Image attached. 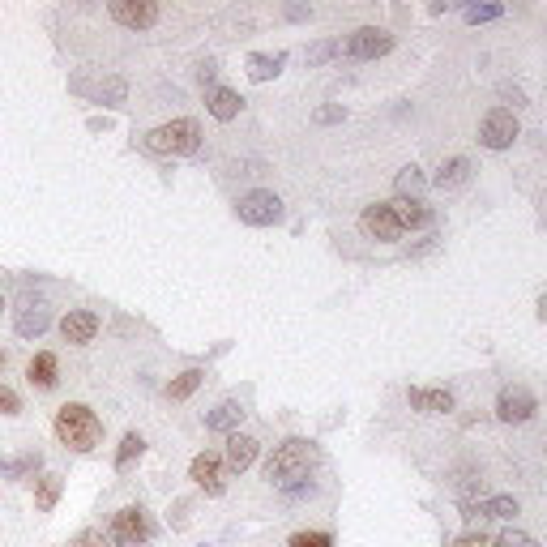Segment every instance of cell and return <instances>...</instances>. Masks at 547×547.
Instances as JSON below:
<instances>
[{
  "instance_id": "7c38bea8",
  "label": "cell",
  "mask_w": 547,
  "mask_h": 547,
  "mask_svg": "<svg viewBox=\"0 0 547 547\" xmlns=\"http://www.w3.org/2000/svg\"><path fill=\"white\" fill-rule=\"evenodd\" d=\"M257 453H261V441H257V436L231 432L227 436V450H223V466L227 471H236V475H244V471L257 462Z\"/></svg>"
},
{
  "instance_id": "6da1fadb",
  "label": "cell",
  "mask_w": 547,
  "mask_h": 547,
  "mask_svg": "<svg viewBox=\"0 0 547 547\" xmlns=\"http://www.w3.org/2000/svg\"><path fill=\"white\" fill-rule=\"evenodd\" d=\"M317 462H321L317 445H312V441H304V436H291V441H282L279 450L269 453L266 479L274 483V488L299 491V488H304V479L312 475V466H317Z\"/></svg>"
},
{
  "instance_id": "5b68a950",
  "label": "cell",
  "mask_w": 547,
  "mask_h": 547,
  "mask_svg": "<svg viewBox=\"0 0 547 547\" xmlns=\"http://www.w3.org/2000/svg\"><path fill=\"white\" fill-rule=\"evenodd\" d=\"M236 214H239V223H248V227H274L282 223V201L274 193H266V188H253V193H244L236 201Z\"/></svg>"
},
{
  "instance_id": "f1b7e54d",
  "label": "cell",
  "mask_w": 547,
  "mask_h": 547,
  "mask_svg": "<svg viewBox=\"0 0 547 547\" xmlns=\"http://www.w3.org/2000/svg\"><path fill=\"white\" fill-rule=\"evenodd\" d=\"M342 52V43H334V39H321V43H312L309 47V65L317 69V65H325L329 56H338Z\"/></svg>"
},
{
  "instance_id": "277c9868",
  "label": "cell",
  "mask_w": 547,
  "mask_h": 547,
  "mask_svg": "<svg viewBox=\"0 0 547 547\" xmlns=\"http://www.w3.org/2000/svg\"><path fill=\"white\" fill-rule=\"evenodd\" d=\"M150 534H155V526H150V518H146V509H137V505L116 509L112 547H146L150 543Z\"/></svg>"
},
{
  "instance_id": "83f0119b",
  "label": "cell",
  "mask_w": 547,
  "mask_h": 547,
  "mask_svg": "<svg viewBox=\"0 0 547 547\" xmlns=\"http://www.w3.org/2000/svg\"><path fill=\"white\" fill-rule=\"evenodd\" d=\"M287 547H334V534L329 531H295Z\"/></svg>"
},
{
  "instance_id": "cb8c5ba5",
  "label": "cell",
  "mask_w": 547,
  "mask_h": 547,
  "mask_svg": "<svg viewBox=\"0 0 547 547\" xmlns=\"http://www.w3.org/2000/svg\"><path fill=\"white\" fill-rule=\"evenodd\" d=\"M513 518L518 513V501L513 496H491V501H479L475 509H466V518Z\"/></svg>"
},
{
  "instance_id": "ffe728a7",
  "label": "cell",
  "mask_w": 547,
  "mask_h": 547,
  "mask_svg": "<svg viewBox=\"0 0 547 547\" xmlns=\"http://www.w3.org/2000/svg\"><path fill=\"white\" fill-rule=\"evenodd\" d=\"M47 325H52V312L43 309V304H26V309H17V317H14V329L22 338H39Z\"/></svg>"
},
{
  "instance_id": "7a4b0ae2",
  "label": "cell",
  "mask_w": 547,
  "mask_h": 547,
  "mask_svg": "<svg viewBox=\"0 0 547 547\" xmlns=\"http://www.w3.org/2000/svg\"><path fill=\"white\" fill-rule=\"evenodd\" d=\"M52 432H56V441L65 450L90 453V450H98V441H103V420H98L86 402H65V407L56 410V420H52Z\"/></svg>"
},
{
  "instance_id": "74e56055",
  "label": "cell",
  "mask_w": 547,
  "mask_h": 547,
  "mask_svg": "<svg viewBox=\"0 0 547 547\" xmlns=\"http://www.w3.org/2000/svg\"><path fill=\"white\" fill-rule=\"evenodd\" d=\"M214 69H218L214 60H206V65H201V73H197V77H201V86H206V82H214Z\"/></svg>"
},
{
  "instance_id": "ba28073f",
  "label": "cell",
  "mask_w": 547,
  "mask_h": 547,
  "mask_svg": "<svg viewBox=\"0 0 547 547\" xmlns=\"http://www.w3.org/2000/svg\"><path fill=\"white\" fill-rule=\"evenodd\" d=\"M534 410H539V402H534V393L526 385H505L501 398H496V420L501 423H526Z\"/></svg>"
},
{
  "instance_id": "1f68e13d",
  "label": "cell",
  "mask_w": 547,
  "mask_h": 547,
  "mask_svg": "<svg viewBox=\"0 0 547 547\" xmlns=\"http://www.w3.org/2000/svg\"><path fill=\"white\" fill-rule=\"evenodd\" d=\"M69 547H112V539H103V531H77Z\"/></svg>"
},
{
  "instance_id": "8d00e7d4",
  "label": "cell",
  "mask_w": 547,
  "mask_h": 547,
  "mask_svg": "<svg viewBox=\"0 0 547 547\" xmlns=\"http://www.w3.org/2000/svg\"><path fill=\"white\" fill-rule=\"evenodd\" d=\"M188 522V505L184 501H176V518H171V526H184Z\"/></svg>"
},
{
  "instance_id": "f35d334b",
  "label": "cell",
  "mask_w": 547,
  "mask_h": 547,
  "mask_svg": "<svg viewBox=\"0 0 547 547\" xmlns=\"http://www.w3.org/2000/svg\"><path fill=\"white\" fill-rule=\"evenodd\" d=\"M5 368H9V355H5V351H0V372H5Z\"/></svg>"
},
{
  "instance_id": "52a82bcc",
  "label": "cell",
  "mask_w": 547,
  "mask_h": 547,
  "mask_svg": "<svg viewBox=\"0 0 547 547\" xmlns=\"http://www.w3.org/2000/svg\"><path fill=\"white\" fill-rule=\"evenodd\" d=\"M342 52L351 60H377V56H385V52H393V35L380 26H360L351 39L342 43Z\"/></svg>"
},
{
  "instance_id": "d6a6232c",
  "label": "cell",
  "mask_w": 547,
  "mask_h": 547,
  "mask_svg": "<svg viewBox=\"0 0 547 547\" xmlns=\"http://www.w3.org/2000/svg\"><path fill=\"white\" fill-rule=\"evenodd\" d=\"M0 415H22V398L9 385H0Z\"/></svg>"
},
{
  "instance_id": "f546056e",
  "label": "cell",
  "mask_w": 547,
  "mask_h": 547,
  "mask_svg": "<svg viewBox=\"0 0 547 547\" xmlns=\"http://www.w3.org/2000/svg\"><path fill=\"white\" fill-rule=\"evenodd\" d=\"M501 14H505L501 5H471V9H466V22H471V26H479V22H496Z\"/></svg>"
},
{
  "instance_id": "44dd1931",
  "label": "cell",
  "mask_w": 547,
  "mask_h": 547,
  "mask_svg": "<svg viewBox=\"0 0 547 547\" xmlns=\"http://www.w3.org/2000/svg\"><path fill=\"white\" fill-rule=\"evenodd\" d=\"M282 65H287V52H274V56L253 52V56H248V77H253V82H269V77L282 73Z\"/></svg>"
},
{
  "instance_id": "60d3db41",
  "label": "cell",
  "mask_w": 547,
  "mask_h": 547,
  "mask_svg": "<svg viewBox=\"0 0 547 547\" xmlns=\"http://www.w3.org/2000/svg\"><path fill=\"white\" fill-rule=\"evenodd\" d=\"M0 309H5V299H0Z\"/></svg>"
},
{
  "instance_id": "4fadbf2b",
  "label": "cell",
  "mask_w": 547,
  "mask_h": 547,
  "mask_svg": "<svg viewBox=\"0 0 547 547\" xmlns=\"http://www.w3.org/2000/svg\"><path fill=\"white\" fill-rule=\"evenodd\" d=\"M98 334V317L90 309H73L60 317V338L73 342V347H86V342H95Z\"/></svg>"
},
{
  "instance_id": "9c48e42d",
  "label": "cell",
  "mask_w": 547,
  "mask_h": 547,
  "mask_svg": "<svg viewBox=\"0 0 547 547\" xmlns=\"http://www.w3.org/2000/svg\"><path fill=\"white\" fill-rule=\"evenodd\" d=\"M227 466H223V458L218 453H197L193 458V466H188V479H193L197 488L206 491V496H223L227 491Z\"/></svg>"
},
{
  "instance_id": "2e32d148",
  "label": "cell",
  "mask_w": 547,
  "mask_h": 547,
  "mask_svg": "<svg viewBox=\"0 0 547 547\" xmlns=\"http://www.w3.org/2000/svg\"><path fill=\"white\" fill-rule=\"evenodd\" d=\"M407 402L415 410H423V415H450L453 410V393L450 390H407Z\"/></svg>"
},
{
  "instance_id": "3957f363",
  "label": "cell",
  "mask_w": 547,
  "mask_h": 547,
  "mask_svg": "<svg viewBox=\"0 0 547 547\" xmlns=\"http://www.w3.org/2000/svg\"><path fill=\"white\" fill-rule=\"evenodd\" d=\"M197 146H201V125L193 116L167 120L146 133V150H155V155H197Z\"/></svg>"
},
{
  "instance_id": "b9f144b4",
  "label": "cell",
  "mask_w": 547,
  "mask_h": 547,
  "mask_svg": "<svg viewBox=\"0 0 547 547\" xmlns=\"http://www.w3.org/2000/svg\"><path fill=\"white\" fill-rule=\"evenodd\" d=\"M201 547H206V543H201Z\"/></svg>"
},
{
  "instance_id": "e575fe53",
  "label": "cell",
  "mask_w": 547,
  "mask_h": 547,
  "mask_svg": "<svg viewBox=\"0 0 547 547\" xmlns=\"http://www.w3.org/2000/svg\"><path fill=\"white\" fill-rule=\"evenodd\" d=\"M342 116H347V112H342V107H321V112L312 116V120H317V125H338Z\"/></svg>"
},
{
  "instance_id": "5bb4252c",
  "label": "cell",
  "mask_w": 547,
  "mask_h": 547,
  "mask_svg": "<svg viewBox=\"0 0 547 547\" xmlns=\"http://www.w3.org/2000/svg\"><path fill=\"white\" fill-rule=\"evenodd\" d=\"M26 380L35 385V390H56L60 380V360L52 351H35L26 364Z\"/></svg>"
},
{
  "instance_id": "603a6c76",
  "label": "cell",
  "mask_w": 547,
  "mask_h": 547,
  "mask_svg": "<svg viewBox=\"0 0 547 547\" xmlns=\"http://www.w3.org/2000/svg\"><path fill=\"white\" fill-rule=\"evenodd\" d=\"M39 466H43L39 450L22 453V458H0V479H30L35 471H39Z\"/></svg>"
},
{
  "instance_id": "4316f807",
  "label": "cell",
  "mask_w": 547,
  "mask_h": 547,
  "mask_svg": "<svg viewBox=\"0 0 547 547\" xmlns=\"http://www.w3.org/2000/svg\"><path fill=\"white\" fill-rule=\"evenodd\" d=\"M407 193H410V201H420V193H423L420 167H402V176H398V197H407Z\"/></svg>"
},
{
  "instance_id": "ac0fdd59",
  "label": "cell",
  "mask_w": 547,
  "mask_h": 547,
  "mask_svg": "<svg viewBox=\"0 0 547 547\" xmlns=\"http://www.w3.org/2000/svg\"><path fill=\"white\" fill-rule=\"evenodd\" d=\"M471 171H475V163H471V158L453 155V158H445V163H441V171L432 176V184H436V188H462V184L471 180Z\"/></svg>"
},
{
  "instance_id": "8992f818",
  "label": "cell",
  "mask_w": 547,
  "mask_h": 547,
  "mask_svg": "<svg viewBox=\"0 0 547 547\" xmlns=\"http://www.w3.org/2000/svg\"><path fill=\"white\" fill-rule=\"evenodd\" d=\"M479 141L488 146V150H509L513 141H518V116L509 112V107H491L483 116V125H479Z\"/></svg>"
},
{
  "instance_id": "30bf717a",
  "label": "cell",
  "mask_w": 547,
  "mask_h": 547,
  "mask_svg": "<svg viewBox=\"0 0 547 547\" xmlns=\"http://www.w3.org/2000/svg\"><path fill=\"white\" fill-rule=\"evenodd\" d=\"M360 227H364L368 239H380V244H393V239H402V227L393 218V206L390 201H377V206H368L360 214Z\"/></svg>"
},
{
  "instance_id": "d6986e66",
  "label": "cell",
  "mask_w": 547,
  "mask_h": 547,
  "mask_svg": "<svg viewBox=\"0 0 547 547\" xmlns=\"http://www.w3.org/2000/svg\"><path fill=\"white\" fill-rule=\"evenodd\" d=\"M239 420H244V407H239V398H227V402H218V407L210 410V415H206V428H210V432H236L239 428Z\"/></svg>"
},
{
  "instance_id": "836d02e7",
  "label": "cell",
  "mask_w": 547,
  "mask_h": 547,
  "mask_svg": "<svg viewBox=\"0 0 547 547\" xmlns=\"http://www.w3.org/2000/svg\"><path fill=\"white\" fill-rule=\"evenodd\" d=\"M453 547H496V539H488V534L483 531H466L462 539H458V543Z\"/></svg>"
},
{
  "instance_id": "8fae6325",
  "label": "cell",
  "mask_w": 547,
  "mask_h": 547,
  "mask_svg": "<svg viewBox=\"0 0 547 547\" xmlns=\"http://www.w3.org/2000/svg\"><path fill=\"white\" fill-rule=\"evenodd\" d=\"M107 14L128 30H150L158 22V5L155 0H112L107 5Z\"/></svg>"
},
{
  "instance_id": "ab89813d",
  "label": "cell",
  "mask_w": 547,
  "mask_h": 547,
  "mask_svg": "<svg viewBox=\"0 0 547 547\" xmlns=\"http://www.w3.org/2000/svg\"><path fill=\"white\" fill-rule=\"evenodd\" d=\"M539 309H543V312H547V295H543V299H539Z\"/></svg>"
},
{
  "instance_id": "d590c367",
  "label": "cell",
  "mask_w": 547,
  "mask_h": 547,
  "mask_svg": "<svg viewBox=\"0 0 547 547\" xmlns=\"http://www.w3.org/2000/svg\"><path fill=\"white\" fill-rule=\"evenodd\" d=\"M287 17H291V22H304V17H312V9H304V5H291V9H287Z\"/></svg>"
},
{
  "instance_id": "484cf974",
  "label": "cell",
  "mask_w": 547,
  "mask_h": 547,
  "mask_svg": "<svg viewBox=\"0 0 547 547\" xmlns=\"http://www.w3.org/2000/svg\"><path fill=\"white\" fill-rule=\"evenodd\" d=\"M141 453H146V441H141V432H128L125 441H120V450H116V471L125 475L128 466L141 458Z\"/></svg>"
},
{
  "instance_id": "e0dca14e",
  "label": "cell",
  "mask_w": 547,
  "mask_h": 547,
  "mask_svg": "<svg viewBox=\"0 0 547 547\" xmlns=\"http://www.w3.org/2000/svg\"><path fill=\"white\" fill-rule=\"evenodd\" d=\"M390 206H393V218H398V227H402V231H420V227L432 223V210H428L423 201L398 197V201H390Z\"/></svg>"
},
{
  "instance_id": "7402d4cb",
  "label": "cell",
  "mask_w": 547,
  "mask_h": 547,
  "mask_svg": "<svg viewBox=\"0 0 547 547\" xmlns=\"http://www.w3.org/2000/svg\"><path fill=\"white\" fill-rule=\"evenodd\" d=\"M60 488H65V479L60 475H39L35 479V509L39 513H52L60 501Z\"/></svg>"
},
{
  "instance_id": "4dcf8cb0",
  "label": "cell",
  "mask_w": 547,
  "mask_h": 547,
  "mask_svg": "<svg viewBox=\"0 0 547 547\" xmlns=\"http://www.w3.org/2000/svg\"><path fill=\"white\" fill-rule=\"evenodd\" d=\"M496 547H539V539L526 531H505L501 539H496Z\"/></svg>"
},
{
  "instance_id": "d4e9b609",
  "label": "cell",
  "mask_w": 547,
  "mask_h": 547,
  "mask_svg": "<svg viewBox=\"0 0 547 547\" xmlns=\"http://www.w3.org/2000/svg\"><path fill=\"white\" fill-rule=\"evenodd\" d=\"M201 380H206V372H201V368H188V372H180V377L167 385V398H171V402H184V398H193Z\"/></svg>"
},
{
  "instance_id": "9a60e30c",
  "label": "cell",
  "mask_w": 547,
  "mask_h": 547,
  "mask_svg": "<svg viewBox=\"0 0 547 547\" xmlns=\"http://www.w3.org/2000/svg\"><path fill=\"white\" fill-rule=\"evenodd\" d=\"M239 107H244V98L236 95V90H227V86H210L206 90V112L214 116V120H236L239 116Z\"/></svg>"
}]
</instances>
